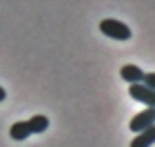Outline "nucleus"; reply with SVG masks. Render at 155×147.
<instances>
[{
    "mask_svg": "<svg viewBox=\"0 0 155 147\" xmlns=\"http://www.w3.org/2000/svg\"><path fill=\"white\" fill-rule=\"evenodd\" d=\"M144 85L146 87H151V89H155V72H144Z\"/></svg>",
    "mask_w": 155,
    "mask_h": 147,
    "instance_id": "nucleus-8",
    "label": "nucleus"
},
{
    "mask_svg": "<svg viewBox=\"0 0 155 147\" xmlns=\"http://www.w3.org/2000/svg\"><path fill=\"white\" fill-rule=\"evenodd\" d=\"M151 125H155V107H146L144 111H140V114H135L131 118L129 129L133 134H137V131H142V129H149Z\"/></svg>",
    "mask_w": 155,
    "mask_h": 147,
    "instance_id": "nucleus-3",
    "label": "nucleus"
},
{
    "mask_svg": "<svg viewBox=\"0 0 155 147\" xmlns=\"http://www.w3.org/2000/svg\"><path fill=\"white\" fill-rule=\"evenodd\" d=\"M5 98H7V92H5V89H2V87H0V103H2V100H5Z\"/></svg>",
    "mask_w": 155,
    "mask_h": 147,
    "instance_id": "nucleus-9",
    "label": "nucleus"
},
{
    "mask_svg": "<svg viewBox=\"0 0 155 147\" xmlns=\"http://www.w3.org/2000/svg\"><path fill=\"white\" fill-rule=\"evenodd\" d=\"M120 76H122V80H126L129 85H135V82L144 80V72L137 65H124L122 69H120Z\"/></svg>",
    "mask_w": 155,
    "mask_h": 147,
    "instance_id": "nucleus-4",
    "label": "nucleus"
},
{
    "mask_svg": "<svg viewBox=\"0 0 155 147\" xmlns=\"http://www.w3.org/2000/svg\"><path fill=\"white\" fill-rule=\"evenodd\" d=\"M27 123H29V129H31V134H45V131L49 129V118H47V116H42V114H36V116H31Z\"/></svg>",
    "mask_w": 155,
    "mask_h": 147,
    "instance_id": "nucleus-7",
    "label": "nucleus"
},
{
    "mask_svg": "<svg viewBox=\"0 0 155 147\" xmlns=\"http://www.w3.org/2000/svg\"><path fill=\"white\" fill-rule=\"evenodd\" d=\"M9 136L13 138V141H27V138L31 136V129H29V123L27 121H20V123H13L9 127Z\"/></svg>",
    "mask_w": 155,
    "mask_h": 147,
    "instance_id": "nucleus-6",
    "label": "nucleus"
},
{
    "mask_svg": "<svg viewBox=\"0 0 155 147\" xmlns=\"http://www.w3.org/2000/svg\"><path fill=\"white\" fill-rule=\"evenodd\" d=\"M155 143V125H151L149 129L137 131L135 138L131 141V147H151Z\"/></svg>",
    "mask_w": 155,
    "mask_h": 147,
    "instance_id": "nucleus-5",
    "label": "nucleus"
},
{
    "mask_svg": "<svg viewBox=\"0 0 155 147\" xmlns=\"http://www.w3.org/2000/svg\"><path fill=\"white\" fill-rule=\"evenodd\" d=\"M129 96L133 100L146 105V107H155V89L146 87L144 82H135V85H129Z\"/></svg>",
    "mask_w": 155,
    "mask_h": 147,
    "instance_id": "nucleus-2",
    "label": "nucleus"
},
{
    "mask_svg": "<svg viewBox=\"0 0 155 147\" xmlns=\"http://www.w3.org/2000/svg\"><path fill=\"white\" fill-rule=\"evenodd\" d=\"M100 31L104 33V36L113 38V40H129L131 38L129 25L120 23V20H115V18H104L100 23Z\"/></svg>",
    "mask_w": 155,
    "mask_h": 147,
    "instance_id": "nucleus-1",
    "label": "nucleus"
}]
</instances>
